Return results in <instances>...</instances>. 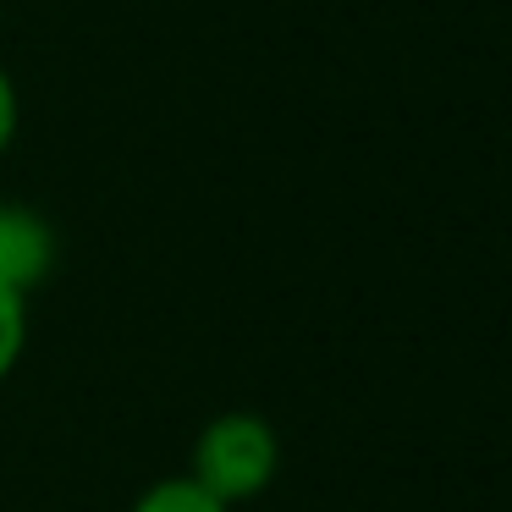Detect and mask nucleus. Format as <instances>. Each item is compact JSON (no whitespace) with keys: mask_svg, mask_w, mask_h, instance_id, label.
<instances>
[{"mask_svg":"<svg viewBox=\"0 0 512 512\" xmlns=\"http://www.w3.org/2000/svg\"><path fill=\"white\" fill-rule=\"evenodd\" d=\"M23 342H28V292L0 281V380L23 358Z\"/></svg>","mask_w":512,"mask_h":512,"instance_id":"nucleus-4","label":"nucleus"},{"mask_svg":"<svg viewBox=\"0 0 512 512\" xmlns=\"http://www.w3.org/2000/svg\"><path fill=\"white\" fill-rule=\"evenodd\" d=\"M56 265V232L28 204H0V281L17 292L39 287Z\"/></svg>","mask_w":512,"mask_h":512,"instance_id":"nucleus-2","label":"nucleus"},{"mask_svg":"<svg viewBox=\"0 0 512 512\" xmlns=\"http://www.w3.org/2000/svg\"><path fill=\"white\" fill-rule=\"evenodd\" d=\"M276 468H281L276 430L259 413H221V419L204 424L188 479H199L215 501L237 507V501H254L276 479Z\"/></svg>","mask_w":512,"mask_h":512,"instance_id":"nucleus-1","label":"nucleus"},{"mask_svg":"<svg viewBox=\"0 0 512 512\" xmlns=\"http://www.w3.org/2000/svg\"><path fill=\"white\" fill-rule=\"evenodd\" d=\"M12 138H17V83L0 67V155L12 149Z\"/></svg>","mask_w":512,"mask_h":512,"instance_id":"nucleus-5","label":"nucleus"},{"mask_svg":"<svg viewBox=\"0 0 512 512\" xmlns=\"http://www.w3.org/2000/svg\"><path fill=\"white\" fill-rule=\"evenodd\" d=\"M133 512H232V507L215 501L199 479L182 474V479H160V485H149L144 496L133 501Z\"/></svg>","mask_w":512,"mask_h":512,"instance_id":"nucleus-3","label":"nucleus"}]
</instances>
